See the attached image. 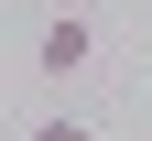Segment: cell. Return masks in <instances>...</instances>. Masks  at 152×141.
I'll return each mask as SVG.
<instances>
[{"mask_svg":"<svg viewBox=\"0 0 152 141\" xmlns=\"http://www.w3.org/2000/svg\"><path fill=\"white\" fill-rule=\"evenodd\" d=\"M87 54H98V33H87V11H54V22L33 33V65H44V87H65V76H87Z\"/></svg>","mask_w":152,"mask_h":141,"instance_id":"cell-1","label":"cell"},{"mask_svg":"<svg viewBox=\"0 0 152 141\" xmlns=\"http://www.w3.org/2000/svg\"><path fill=\"white\" fill-rule=\"evenodd\" d=\"M33 141H87V119H76V109H54V119H33Z\"/></svg>","mask_w":152,"mask_h":141,"instance_id":"cell-2","label":"cell"}]
</instances>
